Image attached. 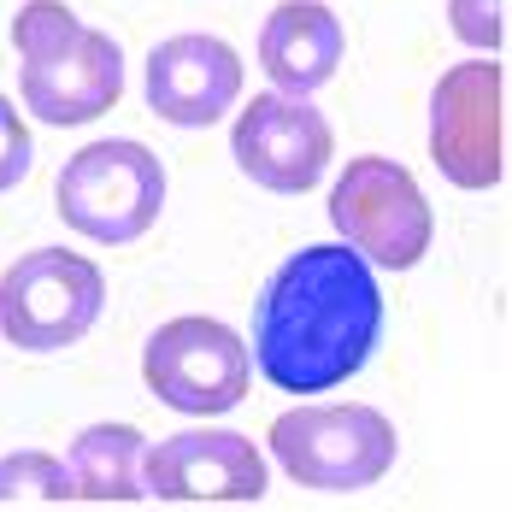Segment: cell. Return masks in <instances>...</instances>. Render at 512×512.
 Wrapping results in <instances>:
<instances>
[{
  "mask_svg": "<svg viewBox=\"0 0 512 512\" xmlns=\"http://www.w3.org/2000/svg\"><path fill=\"white\" fill-rule=\"evenodd\" d=\"M106 307V277L89 254L30 248L0 271V336L24 354L77 348Z\"/></svg>",
  "mask_w": 512,
  "mask_h": 512,
  "instance_id": "cell-5",
  "label": "cell"
},
{
  "mask_svg": "<svg viewBox=\"0 0 512 512\" xmlns=\"http://www.w3.org/2000/svg\"><path fill=\"white\" fill-rule=\"evenodd\" d=\"M330 224L365 265H383V271H412L436 236L418 177L383 154L348 159V171L330 189Z\"/></svg>",
  "mask_w": 512,
  "mask_h": 512,
  "instance_id": "cell-6",
  "label": "cell"
},
{
  "mask_svg": "<svg viewBox=\"0 0 512 512\" xmlns=\"http://www.w3.org/2000/svg\"><path fill=\"white\" fill-rule=\"evenodd\" d=\"M271 460L283 465L301 489L318 495H359L389 477L395 465V424L365 401H307L271 418L265 430Z\"/></svg>",
  "mask_w": 512,
  "mask_h": 512,
  "instance_id": "cell-3",
  "label": "cell"
},
{
  "mask_svg": "<svg viewBox=\"0 0 512 512\" xmlns=\"http://www.w3.org/2000/svg\"><path fill=\"white\" fill-rule=\"evenodd\" d=\"M430 159L454 189H495L507 177V71L495 53L442 71L430 95Z\"/></svg>",
  "mask_w": 512,
  "mask_h": 512,
  "instance_id": "cell-8",
  "label": "cell"
},
{
  "mask_svg": "<svg viewBox=\"0 0 512 512\" xmlns=\"http://www.w3.org/2000/svg\"><path fill=\"white\" fill-rule=\"evenodd\" d=\"M142 448H148V436L136 424H89L65 454L71 501H95V507L148 501L142 495Z\"/></svg>",
  "mask_w": 512,
  "mask_h": 512,
  "instance_id": "cell-13",
  "label": "cell"
},
{
  "mask_svg": "<svg viewBox=\"0 0 512 512\" xmlns=\"http://www.w3.org/2000/svg\"><path fill=\"white\" fill-rule=\"evenodd\" d=\"M342 53H348L342 18L324 0H283V6H271V18L259 30V65H265L271 89H283V95L324 89L336 77Z\"/></svg>",
  "mask_w": 512,
  "mask_h": 512,
  "instance_id": "cell-12",
  "label": "cell"
},
{
  "mask_svg": "<svg viewBox=\"0 0 512 512\" xmlns=\"http://www.w3.org/2000/svg\"><path fill=\"white\" fill-rule=\"evenodd\" d=\"M65 501H71L65 460H53L42 448L0 460V507H65Z\"/></svg>",
  "mask_w": 512,
  "mask_h": 512,
  "instance_id": "cell-14",
  "label": "cell"
},
{
  "mask_svg": "<svg viewBox=\"0 0 512 512\" xmlns=\"http://www.w3.org/2000/svg\"><path fill=\"white\" fill-rule=\"evenodd\" d=\"M142 95L154 118L177 130H212L230 106L242 101V53L224 36H171L142 65Z\"/></svg>",
  "mask_w": 512,
  "mask_h": 512,
  "instance_id": "cell-11",
  "label": "cell"
},
{
  "mask_svg": "<svg viewBox=\"0 0 512 512\" xmlns=\"http://www.w3.org/2000/svg\"><path fill=\"white\" fill-rule=\"evenodd\" d=\"M18 48V95L53 130L95 124L124 95V53L118 42L83 24L65 0H24L12 18Z\"/></svg>",
  "mask_w": 512,
  "mask_h": 512,
  "instance_id": "cell-2",
  "label": "cell"
},
{
  "mask_svg": "<svg viewBox=\"0 0 512 512\" xmlns=\"http://www.w3.org/2000/svg\"><path fill=\"white\" fill-rule=\"evenodd\" d=\"M230 154L242 165V177H254L271 195H307L318 189V177L330 171L336 136L330 118L307 101V95H254L242 106L236 130H230Z\"/></svg>",
  "mask_w": 512,
  "mask_h": 512,
  "instance_id": "cell-10",
  "label": "cell"
},
{
  "mask_svg": "<svg viewBox=\"0 0 512 512\" xmlns=\"http://www.w3.org/2000/svg\"><path fill=\"white\" fill-rule=\"evenodd\" d=\"M30 159H36V148H30V130L18 118V101L0 95V195L30 177Z\"/></svg>",
  "mask_w": 512,
  "mask_h": 512,
  "instance_id": "cell-16",
  "label": "cell"
},
{
  "mask_svg": "<svg viewBox=\"0 0 512 512\" xmlns=\"http://www.w3.org/2000/svg\"><path fill=\"white\" fill-rule=\"evenodd\" d=\"M383 342V289L348 242H312L289 254L254 307L259 377L283 395H330L365 371Z\"/></svg>",
  "mask_w": 512,
  "mask_h": 512,
  "instance_id": "cell-1",
  "label": "cell"
},
{
  "mask_svg": "<svg viewBox=\"0 0 512 512\" xmlns=\"http://www.w3.org/2000/svg\"><path fill=\"white\" fill-rule=\"evenodd\" d=\"M53 212L101 248H130L165 212V165L148 142H89L65 159Z\"/></svg>",
  "mask_w": 512,
  "mask_h": 512,
  "instance_id": "cell-4",
  "label": "cell"
},
{
  "mask_svg": "<svg viewBox=\"0 0 512 512\" xmlns=\"http://www.w3.org/2000/svg\"><path fill=\"white\" fill-rule=\"evenodd\" d=\"M142 377H148V389L171 412L218 418V412H236L248 401L254 359H248V342L224 318L183 312V318H165L154 336H148Z\"/></svg>",
  "mask_w": 512,
  "mask_h": 512,
  "instance_id": "cell-7",
  "label": "cell"
},
{
  "mask_svg": "<svg viewBox=\"0 0 512 512\" xmlns=\"http://www.w3.org/2000/svg\"><path fill=\"white\" fill-rule=\"evenodd\" d=\"M448 24L465 48L501 53L507 42V0H448Z\"/></svg>",
  "mask_w": 512,
  "mask_h": 512,
  "instance_id": "cell-15",
  "label": "cell"
},
{
  "mask_svg": "<svg viewBox=\"0 0 512 512\" xmlns=\"http://www.w3.org/2000/svg\"><path fill=\"white\" fill-rule=\"evenodd\" d=\"M265 489V454L242 430H177L142 448V495L165 507H254Z\"/></svg>",
  "mask_w": 512,
  "mask_h": 512,
  "instance_id": "cell-9",
  "label": "cell"
}]
</instances>
